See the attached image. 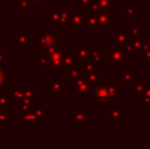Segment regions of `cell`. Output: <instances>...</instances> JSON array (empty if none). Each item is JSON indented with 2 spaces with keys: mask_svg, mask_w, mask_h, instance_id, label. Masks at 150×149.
<instances>
[{
  "mask_svg": "<svg viewBox=\"0 0 150 149\" xmlns=\"http://www.w3.org/2000/svg\"><path fill=\"white\" fill-rule=\"evenodd\" d=\"M120 83V78H101L100 82L92 86L91 100L98 106L107 107L119 104Z\"/></svg>",
  "mask_w": 150,
  "mask_h": 149,
  "instance_id": "6da1fadb",
  "label": "cell"
},
{
  "mask_svg": "<svg viewBox=\"0 0 150 149\" xmlns=\"http://www.w3.org/2000/svg\"><path fill=\"white\" fill-rule=\"evenodd\" d=\"M105 55V61L108 62V65L113 66V70L116 73L120 74L121 71L130 69V53L124 46L116 44L115 41L108 44Z\"/></svg>",
  "mask_w": 150,
  "mask_h": 149,
  "instance_id": "7a4b0ae2",
  "label": "cell"
},
{
  "mask_svg": "<svg viewBox=\"0 0 150 149\" xmlns=\"http://www.w3.org/2000/svg\"><path fill=\"white\" fill-rule=\"evenodd\" d=\"M9 94L16 107L20 104L36 100V84L34 83H15L11 86Z\"/></svg>",
  "mask_w": 150,
  "mask_h": 149,
  "instance_id": "3957f363",
  "label": "cell"
},
{
  "mask_svg": "<svg viewBox=\"0 0 150 149\" xmlns=\"http://www.w3.org/2000/svg\"><path fill=\"white\" fill-rule=\"evenodd\" d=\"M73 8L74 7H70V5H52V7H49L50 23L53 24L55 31L69 29Z\"/></svg>",
  "mask_w": 150,
  "mask_h": 149,
  "instance_id": "277c9868",
  "label": "cell"
},
{
  "mask_svg": "<svg viewBox=\"0 0 150 149\" xmlns=\"http://www.w3.org/2000/svg\"><path fill=\"white\" fill-rule=\"evenodd\" d=\"M65 36H61L58 31H37L36 44L37 48L50 50L54 48H65Z\"/></svg>",
  "mask_w": 150,
  "mask_h": 149,
  "instance_id": "5b68a950",
  "label": "cell"
},
{
  "mask_svg": "<svg viewBox=\"0 0 150 149\" xmlns=\"http://www.w3.org/2000/svg\"><path fill=\"white\" fill-rule=\"evenodd\" d=\"M44 50V49H42ZM65 48H54L50 50H45L47 54V70L49 71H61L65 70Z\"/></svg>",
  "mask_w": 150,
  "mask_h": 149,
  "instance_id": "8992f818",
  "label": "cell"
},
{
  "mask_svg": "<svg viewBox=\"0 0 150 149\" xmlns=\"http://www.w3.org/2000/svg\"><path fill=\"white\" fill-rule=\"evenodd\" d=\"M74 96H76L78 102H91V92H92V84L88 82L84 75L73 83L71 89Z\"/></svg>",
  "mask_w": 150,
  "mask_h": 149,
  "instance_id": "52a82bcc",
  "label": "cell"
},
{
  "mask_svg": "<svg viewBox=\"0 0 150 149\" xmlns=\"http://www.w3.org/2000/svg\"><path fill=\"white\" fill-rule=\"evenodd\" d=\"M36 42V36L30 33L28 29H13L11 36L12 48H29L30 44Z\"/></svg>",
  "mask_w": 150,
  "mask_h": 149,
  "instance_id": "ba28073f",
  "label": "cell"
},
{
  "mask_svg": "<svg viewBox=\"0 0 150 149\" xmlns=\"http://www.w3.org/2000/svg\"><path fill=\"white\" fill-rule=\"evenodd\" d=\"M88 11L82 8L80 5L73 8V13H71L70 18V25L69 29H74V31H79V29H84L86 23H87V16Z\"/></svg>",
  "mask_w": 150,
  "mask_h": 149,
  "instance_id": "9c48e42d",
  "label": "cell"
},
{
  "mask_svg": "<svg viewBox=\"0 0 150 149\" xmlns=\"http://www.w3.org/2000/svg\"><path fill=\"white\" fill-rule=\"evenodd\" d=\"M18 118L21 120H36V119H47L49 118V114H47V110L45 107H42L41 103L33 102V107L29 112L26 114H23V115H18Z\"/></svg>",
  "mask_w": 150,
  "mask_h": 149,
  "instance_id": "30bf717a",
  "label": "cell"
},
{
  "mask_svg": "<svg viewBox=\"0 0 150 149\" xmlns=\"http://www.w3.org/2000/svg\"><path fill=\"white\" fill-rule=\"evenodd\" d=\"M149 46V41L146 36H141V37H134L130 38L129 41L125 44V49L133 54V53H144V50Z\"/></svg>",
  "mask_w": 150,
  "mask_h": 149,
  "instance_id": "8fae6325",
  "label": "cell"
},
{
  "mask_svg": "<svg viewBox=\"0 0 150 149\" xmlns=\"http://www.w3.org/2000/svg\"><path fill=\"white\" fill-rule=\"evenodd\" d=\"M115 17H113V8L112 9H104L98 13V29L109 31L113 29Z\"/></svg>",
  "mask_w": 150,
  "mask_h": 149,
  "instance_id": "7c38bea8",
  "label": "cell"
},
{
  "mask_svg": "<svg viewBox=\"0 0 150 149\" xmlns=\"http://www.w3.org/2000/svg\"><path fill=\"white\" fill-rule=\"evenodd\" d=\"M47 92L53 96H65L66 94V82L65 79H55L49 78L47 79Z\"/></svg>",
  "mask_w": 150,
  "mask_h": 149,
  "instance_id": "4fadbf2b",
  "label": "cell"
},
{
  "mask_svg": "<svg viewBox=\"0 0 150 149\" xmlns=\"http://www.w3.org/2000/svg\"><path fill=\"white\" fill-rule=\"evenodd\" d=\"M83 77V69H82V63L79 65L71 66V67H67L65 70V82L66 83H71L73 84L74 82H76L79 78Z\"/></svg>",
  "mask_w": 150,
  "mask_h": 149,
  "instance_id": "5bb4252c",
  "label": "cell"
},
{
  "mask_svg": "<svg viewBox=\"0 0 150 149\" xmlns=\"http://www.w3.org/2000/svg\"><path fill=\"white\" fill-rule=\"evenodd\" d=\"M90 44L86 41L83 42H79L76 48H74V53L75 55H76V58L80 61V62H87V61H90Z\"/></svg>",
  "mask_w": 150,
  "mask_h": 149,
  "instance_id": "9a60e30c",
  "label": "cell"
},
{
  "mask_svg": "<svg viewBox=\"0 0 150 149\" xmlns=\"http://www.w3.org/2000/svg\"><path fill=\"white\" fill-rule=\"evenodd\" d=\"M107 112L109 115V119L112 120H124L127 118V111H125L124 107H120L119 104L115 106H109L107 108Z\"/></svg>",
  "mask_w": 150,
  "mask_h": 149,
  "instance_id": "2e32d148",
  "label": "cell"
},
{
  "mask_svg": "<svg viewBox=\"0 0 150 149\" xmlns=\"http://www.w3.org/2000/svg\"><path fill=\"white\" fill-rule=\"evenodd\" d=\"M12 107H16L15 103L12 100V96L9 94V90H0V110L3 108H9L12 110Z\"/></svg>",
  "mask_w": 150,
  "mask_h": 149,
  "instance_id": "e0dca14e",
  "label": "cell"
},
{
  "mask_svg": "<svg viewBox=\"0 0 150 149\" xmlns=\"http://www.w3.org/2000/svg\"><path fill=\"white\" fill-rule=\"evenodd\" d=\"M125 32L129 34L130 38L144 36V24H127L125 25Z\"/></svg>",
  "mask_w": 150,
  "mask_h": 149,
  "instance_id": "ac0fdd59",
  "label": "cell"
},
{
  "mask_svg": "<svg viewBox=\"0 0 150 149\" xmlns=\"http://www.w3.org/2000/svg\"><path fill=\"white\" fill-rule=\"evenodd\" d=\"M63 54H65V70L67 67H71V66H75V65H79V63H82L76 58V55H75L74 49H67V48H65V50H63Z\"/></svg>",
  "mask_w": 150,
  "mask_h": 149,
  "instance_id": "d6986e66",
  "label": "cell"
},
{
  "mask_svg": "<svg viewBox=\"0 0 150 149\" xmlns=\"http://www.w3.org/2000/svg\"><path fill=\"white\" fill-rule=\"evenodd\" d=\"M120 78V82L124 84H133L136 82V79L138 78V74L136 73V71H132L130 69H128V70H124L120 73L119 75Z\"/></svg>",
  "mask_w": 150,
  "mask_h": 149,
  "instance_id": "ffe728a7",
  "label": "cell"
},
{
  "mask_svg": "<svg viewBox=\"0 0 150 149\" xmlns=\"http://www.w3.org/2000/svg\"><path fill=\"white\" fill-rule=\"evenodd\" d=\"M83 75L88 79V82H90L92 86H95V84L98 83V82H100V79L103 78V77H101V67L100 66H96L95 69H92L91 71L83 74Z\"/></svg>",
  "mask_w": 150,
  "mask_h": 149,
  "instance_id": "44dd1931",
  "label": "cell"
},
{
  "mask_svg": "<svg viewBox=\"0 0 150 149\" xmlns=\"http://www.w3.org/2000/svg\"><path fill=\"white\" fill-rule=\"evenodd\" d=\"M137 106L140 108H146L150 106V84H146L144 92L137 96Z\"/></svg>",
  "mask_w": 150,
  "mask_h": 149,
  "instance_id": "7402d4cb",
  "label": "cell"
},
{
  "mask_svg": "<svg viewBox=\"0 0 150 149\" xmlns=\"http://www.w3.org/2000/svg\"><path fill=\"white\" fill-rule=\"evenodd\" d=\"M88 115H90V110L88 108H80V107L71 108V119L86 120V119H88Z\"/></svg>",
  "mask_w": 150,
  "mask_h": 149,
  "instance_id": "603a6c76",
  "label": "cell"
},
{
  "mask_svg": "<svg viewBox=\"0 0 150 149\" xmlns=\"http://www.w3.org/2000/svg\"><path fill=\"white\" fill-rule=\"evenodd\" d=\"M105 58H107V55H104L99 48H91V49H90V60L92 61L93 63L100 65V63L103 62Z\"/></svg>",
  "mask_w": 150,
  "mask_h": 149,
  "instance_id": "cb8c5ba5",
  "label": "cell"
},
{
  "mask_svg": "<svg viewBox=\"0 0 150 149\" xmlns=\"http://www.w3.org/2000/svg\"><path fill=\"white\" fill-rule=\"evenodd\" d=\"M129 40H130L129 34L125 31H113V41L116 42V44L121 45V46H125V44H127Z\"/></svg>",
  "mask_w": 150,
  "mask_h": 149,
  "instance_id": "d4e9b609",
  "label": "cell"
},
{
  "mask_svg": "<svg viewBox=\"0 0 150 149\" xmlns=\"http://www.w3.org/2000/svg\"><path fill=\"white\" fill-rule=\"evenodd\" d=\"M145 87H146V84H145V82H144V78L138 77V78L136 79V82L133 83L132 95L133 96H138V95H141L144 92V90H145Z\"/></svg>",
  "mask_w": 150,
  "mask_h": 149,
  "instance_id": "484cf974",
  "label": "cell"
},
{
  "mask_svg": "<svg viewBox=\"0 0 150 149\" xmlns=\"http://www.w3.org/2000/svg\"><path fill=\"white\" fill-rule=\"evenodd\" d=\"M84 29H98V13H90L87 16V23Z\"/></svg>",
  "mask_w": 150,
  "mask_h": 149,
  "instance_id": "4316f807",
  "label": "cell"
},
{
  "mask_svg": "<svg viewBox=\"0 0 150 149\" xmlns=\"http://www.w3.org/2000/svg\"><path fill=\"white\" fill-rule=\"evenodd\" d=\"M125 16L128 18H136L138 16V11L134 5H127L125 7Z\"/></svg>",
  "mask_w": 150,
  "mask_h": 149,
  "instance_id": "83f0119b",
  "label": "cell"
},
{
  "mask_svg": "<svg viewBox=\"0 0 150 149\" xmlns=\"http://www.w3.org/2000/svg\"><path fill=\"white\" fill-rule=\"evenodd\" d=\"M99 3V5L101 7V9H112L115 7L113 0H96Z\"/></svg>",
  "mask_w": 150,
  "mask_h": 149,
  "instance_id": "f1b7e54d",
  "label": "cell"
},
{
  "mask_svg": "<svg viewBox=\"0 0 150 149\" xmlns=\"http://www.w3.org/2000/svg\"><path fill=\"white\" fill-rule=\"evenodd\" d=\"M30 1L29 0H17V8L20 11H23V12H26V11L29 9V7H30Z\"/></svg>",
  "mask_w": 150,
  "mask_h": 149,
  "instance_id": "f546056e",
  "label": "cell"
},
{
  "mask_svg": "<svg viewBox=\"0 0 150 149\" xmlns=\"http://www.w3.org/2000/svg\"><path fill=\"white\" fill-rule=\"evenodd\" d=\"M142 62L145 66H150V46H148L142 53Z\"/></svg>",
  "mask_w": 150,
  "mask_h": 149,
  "instance_id": "4dcf8cb0",
  "label": "cell"
},
{
  "mask_svg": "<svg viewBox=\"0 0 150 149\" xmlns=\"http://www.w3.org/2000/svg\"><path fill=\"white\" fill-rule=\"evenodd\" d=\"M11 116H12V114H11V110L9 108H3V110H0V120H9Z\"/></svg>",
  "mask_w": 150,
  "mask_h": 149,
  "instance_id": "1f68e13d",
  "label": "cell"
},
{
  "mask_svg": "<svg viewBox=\"0 0 150 149\" xmlns=\"http://www.w3.org/2000/svg\"><path fill=\"white\" fill-rule=\"evenodd\" d=\"M7 63V57H5V49L0 48V67H4Z\"/></svg>",
  "mask_w": 150,
  "mask_h": 149,
  "instance_id": "d6a6232c",
  "label": "cell"
},
{
  "mask_svg": "<svg viewBox=\"0 0 150 149\" xmlns=\"http://www.w3.org/2000/svg\"><path fill=\"white\" fill-rule=\"evenodd\" d=\"M93 0H79V4L82 8H84V9H88V7L91 5V3H92Z\"/></svg>",
  "mask_w": 150,
  "mask_h": 149,
  "instance_id": "836d02e7",
  "label": "cell"
},
{
  "mask_svg": "<svg viewBox=\"0 0 150 149\" xmlns=\"http://www.w3.org/2000/svg\"><path fill=\"white\" fill-rule=\"evenodd\" d=\"M32 5H46L49 0H29Z\"/></svg>",
  "mask_w": 150,
  "mask_h": 149,
  "instance_id": "e575fe53",
  "label": "cell"
},
{
  "mask_svg": "<svg viewBox=\"0 0 150 149\" xmlns=\"http://www.w3.org/2000/svg\"><path fill=\"white\" fill-rule=\"evenodd\" d=\"M4 81H5L4 71H3V67H0V90H1L3 86H4Z\"/></svg>",
  "mask_w": 150,
  "mask_h": 149,
  "instance_id": "d590c367",
  "label": "cell"
},
{
  "mask_svg": "<svg viewBox=\"0 0 150 149\" xmlns=\"http://www.w3.org/2000/svg\"><path fill=\"white\" fill-rule=\"evenodd\" d=\"M144 119H150V106L146 108H144V112H142Z\"/></svg>",
  "mask_w": 150,
  "mask_h": 149,
  "instance_id": "8d00e7d4",
  "label": "cell"
},
{
  "mask_svg": "<svg viewBox=\"0 0 150 149\" xmlns=\"http://www.w3.org/2000/svg\"><path fill=\"white\" fill-rule=\"evenodd\" d=\"M144 3V5H149L150 4V0H141Z\"/></svg>",
  "mask_w": 150,
  "mask_h": 149,
  "instance_id": "74e56055",
  "label": "cell"
},
{
  "mask_svg": "<svg viewBox=\"0 0 150 149\" xmlns=\"http://www.w3.org/2000/svg\"><path fill=\"white\" fill-rule=\"evenodd\" d=\"M4 1H5V4L7 5H11L12 4V1H15V0H4Z\"/></svg>",
  "mask_w": 150,
  "mask_h": 149,
  "instance_id": "f35d334b",
  "label": "cell"
},
{
  "mask_svg": "<svg viewBox=\"0 0 150 149\" xmlns=\"http://www.w3.org/2000/svg\"><path fill=\"white\" fill-rule=\"evenodd\" d=\"M120 1H121V0H113V4H115V5H119Z\"/></svg>",
  "mask_w": 150,
  "mask_h": 149,
  "instance_id": "ab89813d",
  "label": "cell"
},
{
  "mask_svg": "<svg viewBox=\"0 0 150 149\" xmlns=\"http://www.w3.org/2000/svg\"><path fill=\"white\" fill-rule=\"evenodd\" d=\"M146 37H148V41H149V46H150V32L148 33V36H146Z\"/></svg>",
  "mask_w": 150,
  "mask_h": 149,
  "instance_id": "60d3db41",
  "label": "cell"
}]
</instances>
